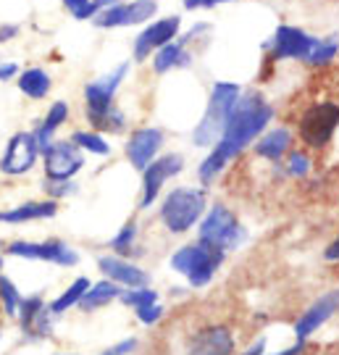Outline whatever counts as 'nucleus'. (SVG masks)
I'll return each instance as SVG.
<instances>
[{
  "label": "nucleus",
  "instance_id": "nucleus-1",
  "mask_svg": "<svg viewBox=\"0 0 339 355\" xmlns=\"http://www.w3.org/2000/svg\"><path fill=\"white\" fill-rule=\"evenodd\" d=\"M274 114H277L274 105L266 101L261 92H247V95L242 92V98H239V103L234 105L232 116H229V121H226L221 140L211 148V153L205 155V161L198 168L200 184H205V187L214 184L226 166L268 129Z\"/></svg>",
  "mask_w": 339,
  "mask_h": 355
},
{
  "label": "nucleus",
  "instance_id": "nucleus-2",
  "mask_svg": "<svg viewBox=\"0 0 339 355\" xmlns=\"http://www.w3.org/2000/svg\"><path fill=\"white\" fill-rule=\"evenodd\" d=\"M239 98H242V87L237 82H216L211 89V98H208V105L202 111V119L198 121V127L192 129V142L198 148H214L216 142L221 140L226 121H229Z\"/></svg>",
  "mask_w": 339,
  "mask_h": 355
},
{
  "label": "nucleus",
  "instance_id": "nucleus-3",
  "mask_svg": "<svg viewBox=\"0 0 339 355\" xmlns=\"http://www.w3.org/2000/svg\"><path fill=\"white\" fill-rule=\"evenodd\" d=\"M226 253L221 248H216L211 242L198 240L192 245H182L171 255V268L176 274H182L192 287H205L216 277V271L221 268Z\"/></svg>",
  "mask_w": 339,
  "mask_h": 355
},
{
  "label": "nucleus",
  "instance_id": "nucleus-4",
  "mask_svg": "<svg viewBox=\"0 0 339 355\" xmlns=\"http://www.w3.org/2000/svg\"><path fill=\"white\" fill-rule=\"evenodd\" d=\"M205 216V192L200 187H176L161 205V221L171 234H184Z\"/></svg>",
  "mask_w": 339,
  "mask_h": 355
},
{
  "label": "nucleus",
  "instance_id": "nucleus-5",
  "mask_svg": "<svg viewBox=\"0 0 339 355\" xmlns=\"http://www.w3.org/2000/svg\"><path fill=\"white\" fill-rule=\"evenodd\" d=\"M339 129V103L318 101L311 103L297 119V137L305 148L321 150L334 140V132Z\"/></svg>",
  "mask_w": 339,
  "mask_h": 355
},
{
  "label": "nucleus",
  "instance_id": "nucleus-6",
  "mask_svg": "<svg viewBox=\"0 0 339 355\" xmlns=\"http://www.w3.org/2000/svg\"><path fill=\"white\" fill-rule=\"evenodd\" d=\"M198 234H200V240L221 248L224 253L239 250L247 242V229L239 224V218L224 203H216L211 211H205Z\"/></svg>",
  "mask_w": 339,
  "mask_h": 355
},
{
  "label": "nucleus",
  "instance_id": "nucleus-7",
  "mask_svg": "<svg viewBox=\"0 0 339 355\" xmlns=\"http://www.w3.org/2000/svg\"><path fill=\"white\" fill-rule=\"evenodd\" d=\"M129 69H132V64L124 61V64L116 66L113 71H108V74L98 76V79H92V82L85 85V114H87L89 124L98 121L113 103H116V92L124 85Z\"/></svg>",
  "mask_w": 339,
  "mask_h": 355
},
{
  "label": "nucleus",
  "instance_id": "nucleus-8",
  "mask_svg": "<svg viewBox=\"0 0 339 355\" xmlns=\"http://www.w3.org/2000/svg\"><path fill=\"white\" fill-rule=\"evenodd\" d=\"M315 40L318 37H313L311 32H305L300 26L281 24L277 26V32L271 35V40L263 48L271 61H305L313 51Z\"/></svg>",
  "mask_w": 339,
  "mask_h": 355
},
{
  "label": "nucleus",
  "instance_id": "nucleus-9",
  "mask_svg": "<svg viewBox=\"0 0 339 355\" xmlns=\"http://www.w3.org/2000/svg\"><path fill=\"white\" fill-rule=\"evenodd\" d=\"M179 29H182V16L179 13H171L166 19H155L150 24H145V29L134 37V48H132L134 61L137 64L150 61L153 53L161 51L164 45H168L171 40L179 37Z\"/></svg>",
  "mask_w": 339,
  "mask_h": 355
},
{
  "label": "nucleus",
  "instance_id": "nucleus-10",
  "mask_svg": "<svg viewBox=\"0 0 339 355\" xmlns=\"http://www.w3.org/2000/svg\"><path fill=\"white\" fill-rule=\"evenodd\" d=\"M158 13V0H124L108 11L98 13L92 24L98 29H121V26H139L148 24Z\"/></svg>",
  "mask_w": 339,
  "mask_h": 355
},
{
  "label": "nucleus",
  "instance_id": "nucleus-11",
  "mask_svg": "<svg viewBox=\"0 0 339 355\" xmlns=\"http://www.w3.org/2000/svg\"><path fill=\"white\" fill-rule=\"evenodd\" d=\"M8 255L16 258H26V261H48L55 266L71 268L79 263V253L71 245H66L61 240H45V242H24L16 240L8 245Z\"/></svg>",
  "mask_w": 339,
  "mask_h": 355
},
{
  "label": "nucleus",
  "instance_id": "nucleus-12",
  "mask_svg": "<svg viewBox=\"0 0 339 355\" xmlns=\"http://www.w3.org/2000/svg\"><path fill=\"white\" fill-rule=\"evenodd\" d=\"M45 177L48 179H74V174H79L85 168V155L82 148L74 140H53L45 150Z\"/></svg>",
  "mask_w": 339,
  "mask_h": 355
},
{
  "label": "nucleus",
  "instance_id": "nucleus-13",
  "mask_svg": "<svg viewBox=\"0 0 339 355\" xmlns=\"http://www.w3.org/2000/svg\"><path fill=\"white\" fill-rule=\"evenodd\" d=\"M37 155H40V145L35 132H16L11 140H8V145H6L3 158H0V171L8 174V177H21V174L35 168Z\"/></svg>",
  "mask_w": 339,
  "mask_h": 355
},
{
  "label": "nucleus",
  "instance_id": "nucleus-14",
  "mask_svg": "<svg viewBox=\"0 0 339 355\" xmlns=\"http://www.w3.org/2000/svg\"><path fill=\"white\" fill-rule=\"evenodd\" d=\"M184 168V158L179 153H166L161 158H155L145 171H142V200H139V208H150L158 198V192L166 182L176 174H182Z\"/></svg>",
  "mask_w": 339,
  "mask_h": 355
},
{
  "label": "nucleus",
  "instance_id": "nucleus-15",
  "mask_svg": "<svg viewBox=\"0 0 339 355\" xmlns=\"http://www.w3.org/2000/svg\"><path fill=\"white\" fill-rule=\"evenodd\" d=\"M164 148V132L158 127L134 129L126 140V158L137 171H145Z\"/></svg>",
  "mask_w": 339,
  "mask_h": 355
},
{
  "label": "nucleus",
  "instance_id": "nucleus-16",
  "mask_svg": "<svg viewBox=\"0 0 339 355\" xmlns=\"http://www.w3.org/2000/svg\"><path fill=\"white\" fill-rule=\"evenodd\" d=\"M234 353V334L229 327H202L187 343V355H232Z\"/></svg>",
  "mask_w": 339,
  "mask_h": 355
},
{
  "label": "nucleus",
  "instance_id": "nucleus-17",
  "mask_svg": "<svg viewBox=\"0 0 339 355\" xmlns=\"http://www.w3.org/2000/svg\"><path fill=\"white\" fill-rule=\"evenodd\" d=\"M98 268L105 274V279L121 284L126 290H134V287H148L150 284V274L145 268L134 266L132 261H126L121 255H101L98 258Z\"/></svg>",
  "mask_w": 339,
  "mask_h": 355
},
{
  "label": "nucleus",
  "instance_id": "nucleus-18",
  "mask_svg": "<svg viewBox=\"0 0 339 355\" xmlns=\"http://www.w3.org/2000/svg\"><path fill=\"white\" fill-rule=\"evenodd\" d=\"M337 311H339V290H331V292H327V295H321L318 300H313V305H311V308L297 318V324H295L297 340L305 343V340H308L318 327H324Z\"/></svg>",
  "mask_w": 339,
  "mask_h": 355
},
{
  "label": "nucleus",
  "instance_id": "nucleus-19",
  "mask_svg": "<svg viewBox=\"0 0 339 355\" xmlns=\"http://www.w3.org/2000/svg\"><path fill=\"white\" fill-rule=\"evenodd\" d=\"M51 316H53L51 305H45V300L37 297V295L21 300L19 321H21V331H26L29 337H48L53 327Z\"/></svg>",
  "mask_w": 339,
  "mask_h": 355
},
{
  "label": "nucleus",
  "instance_id": "nucleus-20",
  "mask_svg": "<svg viewBox=\"0 0 339 355\" xmlns=\"http://www.w3.org/2000/svg\"><path fill=\"white\" fill-rule=\"evenodd\" d=\"M195 61V53H189V42L182 35L164 45L161 51L153 53V71L158 76L171 74L176 69H187Z\"/></svg>",
  "mask_w": 339,
  "mask_h": 355
},
{
  "label": "nucleus",
  "instance_id": "nucleus-21",
  "mask_svg": "<svg viewBox=\"0 0 339 355\" xmlns=\"http://www.w3.org/2000/svg\"><path fill=\"white\" fill-rule=\"evenodd\" d=\"M292 132L287 127H274V129H266L263 135L258 137L255 142V155L258 158H266L271 164H279L289 150H292Z\"/></svg>",
  "mask_w": 339,
  "mask_h": 355
},
{
  "label": "nucleus",
  "instance_id": "nucleus-22",
  "mask_svg": "<svg viewBox=\"0 0 339 355\" xmlns=\"http://www.w3.org/2000/svg\"><path fill=\"white\" fill-rule=\"evenodd\" d=\"M58 214V200H32V203H24V205H16L11 211H6L0 221H6V224H26V221H37V218H53V216Z\"/></svg>",
  "mask_w": 339,
  "mask_h": 355
},
{
  "label": "nucleus",
  "instance_id": "nucleus-23",
  "mask_svg": "<svg viewBox=\"0 0 339 355\" xmlns=\"http://www.w3.org/2000/svg\"><path fill=\"white\" fill-rule=\"evenodd\" d=\"M16 87L29 101H42V98H48V92L53 89V79L45 69L32 66V69H24L21 74L16 76Z\"/></svg>",
  "mask_w": 339,
  "mask_h": 355
},
{
  "label": "nucleus",
  "instance_id": "nucleus-24",
  "mask_svg": "<svg viewBox=\"0 0 339 355\" xmlns=\"http://www.w3.org/2000/svg\"><path fill=\"white\" fill-rule=\"evenodd\" d=\"M69 114H71V111H69V103H66V101H55L51 108H48L45 119H42V121L37 124V129H35V137H37L40 153L51 145L53 135H55V132H58V129L69 121Z\"/></svg>",
  "mask_w": 339,
  "mask_h": 355
},
{
  "label": "nucleus",
  "instance_id": "nucleus-25",
  "mask_svg": "<svg viewBox=\"0 0 339 355\" xmlns=\"http://www.w3.org/2000/svg\"><path fill=\"white\" fill-rule=\"evenodd\" d=\"M121 284H116V282L111 279H103L98 282V284H92L87 292H85V297L79 300V308L85 311V313H89V311H98V308H103V305H108L111 300H116V297H121Z\"/></svg>",
  "mask_w": 339,
  "mask_h": 355
},
{
  "label": "nucleus",
  "instance_id": "nucleus-26",
  "mask_svg": "<svg viewBox=\"0 0 339 355\" xmlns=\"http://www.w3.org/2000/svg\"><path fill=\"white\" fill-rule=\"evenodd\" d=\"M339 55V35H327V37H318L313 45L311 55L305 58V64L313 66V69H327L329 64H334V58Z\"/></svg>",
  "mask_w": 339,
  "mask_h": 355
},
{
  "label": "nucleus",
  "instance_id": "nucleus-27",
  "mask_svg": "<svg viewBox=\"0 0 339 355\" xmlns=\"http://www.w3.org/2000/svg\"><path fill=\"white\" fill-rule=\"evenodd\" d=\"M92 287V282L87 279V277H79V279H74L69 287H66V292H61L55 300L51 303V311L53 316H58V313H63V311H69L71 305H79V300L85 297V292Z\"/></svg>",
  "mask_w": 339,
  "mask_h": 355
},
{
  "label": "nucleus",
  "instance_id": "nucleus-28",
  "mask_svg": "<svg viewBox=\"0 0 339 355\" xmlns=\"http://www.w3.org/2000/svg\"><path fill=\"white\" fill-rule=\"evenodd\" d=\"M71 140H74L82 150L92 153V155H111V142L105 140L103 132H98V129H92V132L79 129V132L71 135Z\"/></svg>",
  "mask_w": 339,
  "mask_h": 355
},
{
  "label": "nucleus",
  "instance_id": "nucleus-29",
  "mask_svg": "<svg viewBox=\"0 0 339 355\" xmlns=\"http://www.w3.org/2000/svg\"><path fill=\"white\" fill-rule=\"evenodd\" d=\"M21 292L16 290V284H13L8 277H3L0 274V303H3V311H6V316H19V308H21Z\"/></svg>",
  "mask_w": 339,
  "mask_h": 355
},
{
  "label": "nucleus",
  "instance_id": "nucleus-30",
  "mask_svg": "<svg viewBox=\"0 0 339 355\" xmlns=\"http://www.w3.org/2000/svg\"><path fill=\"white\" fill-rule=\"evenodd\" d=\"M134 240H137V224L134 221H126L124 227H121V232L111 240L113 253L121 255V258H129V253L134 250Z\"/></svg>",
  "mask_w": 339,
  "mask_h": 355
},
{
  "label": "nucleus",
  "instance_id": "nucleus-31",
  "mask_svg": "<svg viewBox=\"0 0 339 355\" xmlns=\"http://www.w3.org/2000/svg\"><path fill=\"white\" fill-rule=\"evenodd\" d=\"M311 158H308V153L302 150H289L287 158H284V171H287V177L292 179H305L311 174Z\"/></svg>",
  "mask_w": 339,
  "mask_h": 355
},
{
  "label": "nucleus",
  "instance_id": "nucleus-32",
  "mask_svg": "<svg viewBox=\"0 0 339 355\" xmlns=\"http://www.w3.org/2000/svg\"><path fill=\"white\" fill-rule=\"evenodd\" d=\"M124 305L129 308H139V305H150L158 303V292L150 290V287H134V290H124L121 297H119Z\"/></svg>",
  "mask_w": 339,
  "mask_h": 355
},
{
  "label": "nucleus",
  "instance_id": "nucleus-33",
  "mask_svg": "<svg viewBox=\"0 0 339 355\" xmlns=\"http://www.w3.org/2000/svg\"><path fill=\"white\" fill-rule=\"evenodd\" d=\"M45 192H48V198H53V200H61V198H69V195H74L76 192V184L71 182V179H48L45 184Z\"/></svg>",
  "mask_w": 339,
  "mask_h": 355
},
{
  "label": "nucleus",
  "instance_id": "nucleus-34",
  "mask_svg": "<svg viewBox=\"0 0 339 355\" xmlns=\"http://www.w3.org/2000/svg\"><path fill=\"white\" fill-rule=\"evenodd\" d=\"M119 3H124V0H89V6L76 16V21H92L98 13L108 11V8L119 6Z\"/></svg>",
  "mask_w": 339,
  "mask_h": 355
},
{
  "label": "nucleus",
  "instance_id": "nucleus-35",
  "mask_svg": "<svg viewBox=\"0 0 339 355\" xmlns=\"http://www.w3.org/2000/svg\"><path fill=\"white\" fill-rule=\"evenodd\" d=\"M134 313H137V318L145 327H153V324H158V321L164 318V305H158V303L139 305V308H134Z\"/></svg>",
  "mask_w": 339,
  "mask_h": 355
},
{
  "label": "nucleus",
  "instance_id": "nucleus-36",
  "mask_svg": "<svg viewBox=\"0 0 339 355\" xmlns=\"http://www.w3.org/2000/svg\"><path fill=\"white\" fill-rule=\"evenodd\" d=\"M224 3H234V0H182V6L187 11H211V8H218Z\"/></svg>",
  "mask_w": 339,
  "mask_h": 355
},
{
  "label": "nucleus",
  "instance_id": "nucleus-37",
  "mask_svg": "<svg viewBox=\"0 0 339 355\" xmlns=\"http://www.w3.org/2000/svg\"><path fill=\"white\" fill-rule=\"evenodd\" d=\"M134 347H137V340L132 337V340H124V343H119V345H113V347H108L103 355H129V353H134Z\"/></svg>",
  "mask_w": 339,
  "mask_h": 355
},
{
  "label": "nucleus",
  "instance_id": "nucleus-38",
  "mask_svg": "<svg viewBox=\"0 0 339 355\" xmlns=\"http://www.w3.org/2000/svg\"><path fill=\"white\" fill-rule=\"evenodd\" d=\"M21 35V26L19 24H11V21H3L0 24V45L3 42H11L13 37H19Z\"/></svg>",
  "mask_w": 339,
  "mask_h": 355
},
{
  "label": "nucleus",
  "instance_id": "nucleus-39",
  "mask_svg": "<svg viewBox=\"0 0 339 355\" xmlns=\"http://www.w3.org/2000/svg\"><path fill=\"white\" fill-rule=\"evenodd\" d=\"M21 74V69L11 61H6V64H0V82H8V79H16V76Z\"/></svg>",
  "mask_w": 339,
  "mask_h": 355
},
{
  "label": "nucleus",
  "instance_id": "nucleus-40",
  "mask_svg": "<svg viewBox=\"0 0 339 355\" xmlns=\"http://www.w3.org/2000/svg\"><path fill=\"white\" fill-rule=\"evenodd\" d=\"M61 3H63V8H66V11L71 13L74 19H76V16H79V13H82V11H85V8H87V6H89V0H61Z\"/></svg>",
  "mask_w": 339,
  "mask_h": 355
},
{
  "label": "nucleus",
  "instance_id": "nucleus-41",
  "mask_svg": "<svg viewBox=\"0 0 339 355\" xmlns=\"http://www.w3.org/2000/svg\"><path fill=\"white\" fill-rule=\"evenodd\" d=\"M324 258H327V261H331V263H337V261H339V234L331 240V245H329L327 250H324Z\"/></svg>",
  "mask_w": 339,
  "mask_h": 355
},
{
  "label": "nucleus",
  "instance_id": "nucleus-42",
  "mask_svg": "<svg viewBox=\"0 0 339 355\" xmlns=\"http://www.w3.org/2000/svg\"><path fill=\"white\" fill-rule=\"evenodd\" d=\"M302 350H305V343H302V340H297V345H295V347H287V350L274 353V355H302Z\"/></svg>",
  "mask_w": 339,
  "mask_h": 355
},
{
  "label": "nucleus",
  "instance_id": "nucleus-43",
  "mask_svg": "<svg viewBox=\"0 0 339 355\" xmlns=\"http://www.w3.org/2000/svg\"><path fill=\"white\" fill-rule=\"evenodd\" d=\"M263 350H266V340H258V343L252 345V347L245 355H263Z\"/></svg>",
  "mask_w": 339,
  "mask_h": 355
},
{
  "label": "nucleus",
  "instance_id": "nucleus-44",
  "mask_svg": "<svg viewBox=\"0 0 339 355\" xmlns=\"http://www.w3.org/2000/svg\"><path fill=\"white\" fill-rule=\"evenodd\" d=\"M0 268H3V255H0Z\"/></svg>",
  "mask_w": 339,
  "mask_h": 355
},
{
  "label": "nucleus",
  "instance_id": "nucleus-45",
  "mask_svg": "<svg viewBox=\"0 0 339 355\" xmlns=\"http://www.w3.org/2000/svg\"><path fill=\"white\" fill-rule=\"evenodd\" d=\"M0 218H3V214H0Z\"/></svg>",
  "mask_w": 339,
  "mask_h": 355
}]
</instances>
